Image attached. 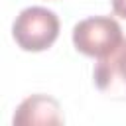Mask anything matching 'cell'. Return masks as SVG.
Instances as JSON below:
<instances>
[{
  "label": "cell",
  "instance_id": "2",
  "mask_svg": "<svg viewBox=\"0 0 126 126\" xmlns=\"http://www.w3.org/2000/svg\"><path fill=\"white\" fill-rule=\"evenodd\" d=\"M122 39V28L112 16H89L73 28V45L87 57H104Z\"/></svg>",
  "mask_w": 126,
  "mask_h": 126
},
{
  "label": "cell",
  "instance_id": "1",
  "mask_svg": "<svg viewBox=\"0 0 126 126\" xmlns=\"http://www.w3.org/2000/svg\"><path fill=\"white\" fill-rule=\"evenodd\" d=\"M12 35L24 51H45L59 37V18L43 6L24 8L12 24Z\"/></svg>",
  "mask_w": 126,
  "mask_h": 126
},
{
  "label": "cell",
  "instance_id": "4",
  "mask_svg": "<svg viewBox=\"0 0 126 126\" xmlns=\"http://www.w3.org/2000/svg\"><path fill=\"white\" fill-rule=\"evenodd\" d=\"M14 126H59L63 124V114L59 102L49 94H32L20 102L12 118Z\"/></svg>",
  "mask_w": 126,
  "mask_h": 126
},
{
  "label": "cell",
  "instance_id": "5",
  "mask_svg": "<svg viewBox=\"0 0 126 126\" xmlns=\"http://www.w3.org/2000/svg\"><path fill=\"white\" fill-rule=\"evenodd\" d=\"M110 4H112L114 14L126 20V0H110Z\"/></svg>",
  "mask_w": 126,
  "mask_h": 126
},
{
  "label": "cell",
  "instance_id": "3",
  "mask_svg": "<svg viewBox=\"0 0 126 126\" xmlns=\"http://www.w3.org/2000/svg\"><path fill=\"white\" fill-rule=\"evenodd\" d=\"M96 89L114 100H126V37L108 55L98 57L93 69Z\"/></svg>",
  "mask_w": 126,
  "mask_h": 126
}]
</instances>
